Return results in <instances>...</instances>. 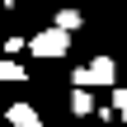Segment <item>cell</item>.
Segmentation results:
<instances>
[{"label": "cell", "mask_w": 127, "mask_h": 127, "mask_svg": "<svg viewBox=\"0 0 127 127\" xmlns=\"http://www.w3.org/2000/svg\"><path fill=\"white\" fill-rule=\"evenodd\" d=\"M66 47H71V33H66V28H57V24L28 38V52H38V57H61Z\"/></svg>", "instance_id": "7a4b0ae2"}, {"label": "cell", "mask_w": 127, "mask_h": 127, "mask_svg": "<svg viewBox=\"0 0 127 127\" xmlns=\"http://www.w3.org/2000/svg\"><path fill=\"white\" fill-rule=\"evenodd\" d=\"M118 113H123V123H127V104H123V108H118Z\"/></svg>", "instance_id": "52a82bcc"}, {"label": "cell", "mask_w": 127, "mask_h": 127, "mask_svg": "<svg viewBox=\"0 0 127 127\" xmlns=\"http://www.w3.org/2000/svg\"><path fill=\"white\" fill-rule=\"evenodd\" d=\"M0 80H24V66H19V61H5V57H0Z\"/></svg>", "instance_id": "8992f818"}, {"label": "cell", "mask_w": 127, "mask_h": 127, "mask_svg": "<svg viewBox=\"0 0 127 127\" xmlns=\"http://www.w3.org/2000/svg\"><path fill=\"white\" fill-rule=\"evenodd\" d=\"M5 123H9V127H42V118H38V108H33V104H9Z\"/></svg>", "instance_id": "3957f363"}, {"label": "cell", "mask_w": 127, "mask_h": 127, "mask_svg": "<svg viewBox=\"0 0 127 127\" xmlns=\"http://www.w3.org/2000/svg\"><path fill=\"white\" fill-rule=\"evenodd\" d=\"M71 113H75V118H90V113H94V99H90V90H85V85H75V90H71Z\"/></svg>", "instance_id": "277c9868"}, {"label": "cell", "mask_w": 127, "mask_h": 127, "mask_svg": "<svg viewBox=\"0 0 127 127\" xmlns=\"http://www.w3.org/2000/svg\"><path fill=\"white\" fill-rule=\"evenodd\" d=\"M71 85H85V90H94V85H118V66H113V57H94L90 66H80V71L71 75Z\"/></svg>", "instance_id": "6da1fadb"}, {"label": "cell", "mask_w": 127, "mask_h": 127, "mask_svg": "<svg viewBox=\"0 0 127 127\" xmlns=\"http://www.w3.org/2000/svg\"><path fill=\"white\" fill-rule=\"evenodd\" d=\"M57 28L75 33V28H80V14H75V9H57Z\"/></svg>", "instance_id": "5b68a950"}]
</instances>
